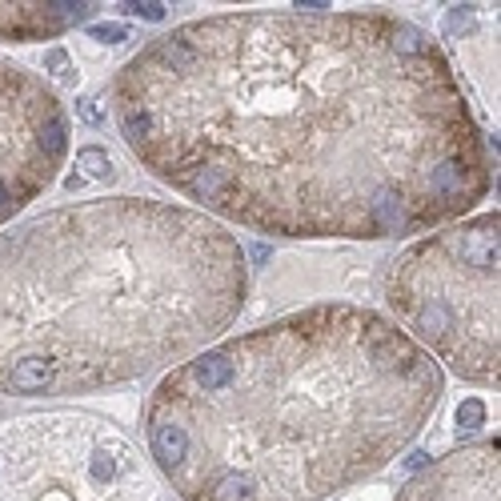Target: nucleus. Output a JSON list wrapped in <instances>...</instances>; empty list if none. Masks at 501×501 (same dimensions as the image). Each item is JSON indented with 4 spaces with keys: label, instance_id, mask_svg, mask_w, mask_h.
<instances>
[{
    "label": "nucleus",
    "instance_id": "f257e3e1",
    "mask_svg": "<svg viewBox=\"0 0 501 501\" xmlns=\"http://www.w3.org/2000/svg\"><path fill=\"white\" fill-rule=\"evenodd\" d=\"M113 113L173 193L273 237H413L493 185L453 65L393 13L185 20L121 65Z\"/></svg>",
    "mask_w": 501,
    "mask_h": 501
},
{
    "label": "nucleus",
    "instance_id": "f03ea898",
    "mask_svg": "<svg viewBox=\"0 0 501 501\" xmlns=\"http://www.w3.org/2000/svg\"><path fill=\"white\" fill-rule=\"evenodd\" d=\"M441 393V365L397 321L313 305L173 365L145 433L180 501H321L409 449Z\"/></svg>",
    "mask_w": 501,
    "mask_h": 501
},
{
    "label": "nucleus",
    "instance_id": "7ed1b4c3",
    "mask_svg": "<svg viewBox=\"0 0 501 501\" xmlns=\"http://www.w3.org/2000/svg\"><path fill=\"white\" fill-rule=\"evenodd\" d=\"M241 241L201 209L100 196L0 229V393L68 397L189 361L241 313Z\"/></svg>",
    "mask_w": 501,
    "mask_h": 501
},
{
    "label": "nucleus",
    "instance_id": "20e7f679",
    "mask_svg": "<svg viewBox=\"0 0 501 501\" xmlns=\"http://www.w3.org/2000/svg\"><path fill=\"white\" fill-rule=\"evenodd\" d=\"M498 209L409 245L385 281L389 309L457 377L493 385L501 373Z\"/></svg>",
    "mask_w": 501,
    "mask_h": 501
},
{
    "label": "nucleus",
    "instance_id": "39448f33",
    "mask_svg": "<svg viewBox=\"0 0 501 501\" xmlns=\"http://www.w3.org/2000/svg\"><path fill=\"white\" fill-rule=\"evenodd\" d=\"M0 501H173L113 421L29 413L0 421Z\"/></svg>",
    "mask_w": 501,
    "mask_h": 501
},
{
    "label": "nucleus",
    "instance_id": "423d86ee",
    "mask_svg": "<svg viewBox=\"0 0 501 501\" xmlns=\"http://www.w3.org/2000/svg\"><path fill=\"white\" fill-rule=\"evenodd\" d=\"M65 157V105L45 77L0 61V229L56 180Z\"/></svg>",
    "mask_w": 501,
    "mask_h": 501
},
{
    "label": "nucleus",
    "instance_id": "0eeeda50",
    "mask_svg": "<svg viewBox=\"0 0 501 501\" xmlns=\"http://www.w3.org/2000/svg\"><path fill=\"white\" fill-rule=\"evenodd\" d=\"M498 437L449 453L421 469L417 477H409L397 501H498Z\"/></svg>",
    "mask_w": 501,
    "mask_h": 501
},
{
    "label": "nucleus",
    "instance_id": "6e6552de",
    "mask_svg": "<svg viewBox=\"0 0 501 501\" xmlns=\"http://www.w3.org/2000/svg\"><path fill=\"white\" fill-rule=\"evenodd\" d=\"M100 8L105 4L81 0H0V40H49L97 17Z\"/></svg>",
    "mask_w": 501,
    "mask_h": 501
},
{
    "label": "nucleus",
    "instance_id": "1a4fd4ad",
    "mask_svg": "<svg viewBox=\"0 0 501 501\" xmlns=\"http://www.w3.org/2000/svg\"><path fill=\"white\" fill-rule=\"evenodd\" d=\"M77 161L88 164V173H93V177H113V161H109V157H105L100 148H84Z\"/></svg>",
    "mask_w": 501,
    "mask_h": 501
},
{
    "label": "nucleus",
    "instance_id": "9d476101",
    "mask_svg": "<svg viewBox=\"0 0 501 501\" xmlns=\"http://www.w3.org/2000/svg\"><path fill=\"white\" fill-rule=\"evenodd\" d=\"M129 13H137V17H148V20H161V17H164V4H129Z\"/></svg>",
    "mask_w": 501,
    "mask_h": 501
},
{
    "label": "nucleus",
    "instance_id": "9b49d317",
    "mask_svg": "<svg viewBox=\"0 0 501 501\" xmlns=\"http://www.w3.org/2000/svg\"><path fill=\"white\" fill-rule=\"evenodd\" d=\"M93 36H100V40H109V45H113V40H125V29H121V24H105V29H97Z\"/></svg>",
    "mask_w": 501,
    "mask_h": 501
}]
</instances>
